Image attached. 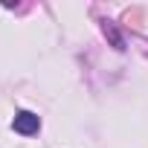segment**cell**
Masks as SVG:
<instances>
[{"label": "cell", "mask_w": 148, "mask_h": 148, "mask_svg": "<svg viewBox=\"0 0 148 148\" xmlns=\"http://www.w3.org/2000/svg\"><path fill=\"white\" fill-rule=\"evenodd\" d=\"M15 131L18 134H23V136H29V134H35L38 128H41V119L35 116V113H29V110H21V113H15Z\"/></svg>", "instance_id": "obj_1"}]
</instances>
